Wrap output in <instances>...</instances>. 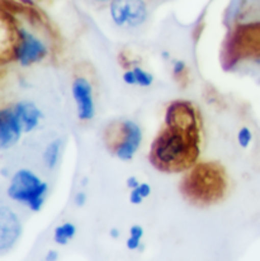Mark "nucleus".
<instances>
[{
  "label": "nucleus",
  "mask_w": 260,
  "mask_h": 261,
  "mask_svg": "<svg viewBox=\"0 0 260 261\" xmlns=\"http://www.w3.org/2000/svg\"><path fill=\"white\" fill-rule=\"evenodd\" d=\"M95 3H99V4H106V3H111L112 0H93Z\"/></svg>",
  "instance_id": "393cba45"
},
{
  "label": "nucleus",
  "mask_w": 260,
  "mask_h": 261,
  "mask_svg": "<svg viewBox=\"0 0 260 261\" xmlns=\"http://www.w3.org/2000/svg\"><path fill=\"white\" fill-rule=\"evenodd\" d=\"M61 140H55L46 146L43 151V163L48 169H54L60 160V151H61Z\"/></svg>",
  "instance_id": "ddd939ff"
},
{
  "label": "nucleus",
  "mask_w": 260,
  "mask_h": 261,
  "mask_svg": "<svg viewBox=\"0 0 260 261\" xmlns=\"http://www.w3.org/2000/svg\"><path fill=\"white\" fill-rule=\"evenodd\" d=\"M47 55V47L35 35L24 28H18V43L14 49V59L22 66H30L41 61Z\"/></svg>",
  "instance_id": "423d86ee"
},
{
  "label": "nucleus",
  "mask_w": 260,
  "mask_h": 261,
  "mask_svg": "<svg viewBox=\"0 0 260 261\" xmlns=\"http://www.w3.org/2000/svg\"><path fill=\"white\" fill-rule=\"evenodd\" d=\"M109 12L113 23L122 28H136L147 18V5L144 0H112Z\"/></svg>",
  "instance_id": "39448f33"
},
{
  "label": "nucleus",
  "mask_w": 260,
  "mask_h": 261,
  "mask_svg": "<svg viewBox=\"0 0 260 261\" xmlns=\"http://www.w3.org/2000/svg\"><path fill=\"white\" fill-rule=\"evenodd\" d=\"M134 71L135 75H136L137 85H139V87L149 88L150 85H152V83H154V76H152V74L140 69V67H134Z\"/></svg>",
  "instance_id": "2eb2a0df"
},
{
  "label": "nucleus",
  "mask_w": 260,
  "mask_h": 261,
  "mask_svg": "<svg viewBox=\"0 0 260 261\" xmlns=\"http://www.w3.org/2000/svg\"><path fill=\"white\" fill-rule=\"evenodd\" d=\"M76 234V226L71 222H65L55 228L54 231V241L60 246H65L70 242V240L74 239Z\"/></svg>",
  "instance_id": "f8f14e48"
},
{
  "label": "nucleus",
  "mask_w": 260,
  "mask_h": 261,
  "mask_svg": "<svg viewBox=\"0 0 260 261\" xmlns=\"http://www.w3.org/2000/svg\"><path fill=\"white\" fill-rule=\"evenodd\" d=\"M144 202V197L139 193V190L135 188V189H131V193H129V203L135 205H139Z\"/></svg>",
  "instance_id": "f3484780"
},
{
  "label": "nucleus",
  "mask_w": 260,
  "mask_h": 261,
  "mask_svg": "<svg viewBox=\"0 0 260 261\" xmlns=\"http://www.w3.org/2000/svg\"><path fill=\"white\" fill-rule=\"evenodd\" d=\"M109 234H111L113 239H118V237H119V229L114 227V228H112L111 231H109Z\"/></svg>",
  "instance_id": "b1692460"
},
{
  "label": "nucleus",
  "mask_w": 260,
  "mask_h": 261,
  "mask_svg": "<svg viewBox=\"0 0 260 261\" xmlns=\"http://www.w3.org/2000/svg\"><path fill=\"white\" fill-rule=\"evenodd\" d=\"M144 237V228L139 224H135L129 228V237L126 241V246L128 250H137L141 246V240Z\"/></svg>",
  "instance_id": "4468645a"
},
{
  "label": "nucleus",
  "mask_w": 260,
  "mask_h": 261,
  "mask_svg": "<svg viewBox=\"0 0 260 261\" xmlns=\"http://www.w3.org/2000/svg\"><path fill=\"white\" fill-rule=\"evenodd\" d=\"M57 259H59V254H57V251H55V250L48 251L45 256L46 261H56Z\"/></svg>",
  "instance_id": "5701e85b"
},
{
  "label": "nucleus",
  "mask_w": 260,
  "mask_h": 261,
  "mask_svg": "<svg viewBox=\"0 0 260 261\" xmlns=\"http://www.w3.org/2000/svg\"><path fill=\"white\" fill-rule=\"evenodd\" d=\"M165 126L188 132L199 130L198 117L192 103L184 100L173 101L166 109Z\"/></svg>",
  "instance_id": "0eeeda50"
},
{
  "label": "nucleus",
  "mask_w": 260,
  "mask_h": 261,
  "mask_svg": "<svg viewBox=\"0 0 260 261\" xmlns=\"http://www.w3.org/2000/svg\"><path fill=\"white\" fill-rule=\"evenodd\" d=\"M198 156L199 130L188 132L165 126L150 148V163L165 173H179L191 169Z\"/></svg>",
  "instance_id": "f257e3e1"
},
{
  "label": "nucleus",
  "mask_w": 260,
  "mask_h": 261,
  "mask_svg": "<svg viewBox=\"0 0 260 261\" xmlns=\"http://www.w3.org/2000/svg\"><path fill=\"white\" fill-rule=\"evenodd\" d=\"M113 135L107 133V138H112L108 147L122 161H129L139 151L142 141V130L137 123L132 121L121 122L116 126L109 127Z\"/></svg>",
  "instance_id": "20e7f679"
},
{
  "label": "nucleus",
  "mask_w": 260,
  "mask_h": 261,
  "mask_svg": "<svg viewBox=\"0 0 260 261\" xmlns=\"http://www.w3.org/2000/svg\"><path fill=\"white\" fill-rule=\"evenodd\" d=\"M48 192L47 182L42 181L30 170H18L13 175L8 188V195L15 202L27 204L33 212H38L43 207Z\"/></svg>",
  "instance_id": "7ed1b4c3"
},
{
  "label": "nucleus",
  "mask_w": 260,
  "mask_h": 261,
  "mask_svg": "<svg viewBox=\"0 0 260 261\" xmlns=\"http://www.w3.org/2000/svg\"><path fill=\"white\" fill-rule=\"evenodd\" d=\"M74 203L77 207H84L85 203H87V195H85V193H77L74 198Z\"/></svg>",
  "instance_id": "412c9836"
},
{
  "label": "nucleus",
  "mask_w": 260,
  "mask_h": 261,
  "mask_svg": "<svg viewBox=\"0 0 260 261\" xmlns=\"http://www.w3.org/2000/svg\"><path fill=\"white\" fill-rule=\"evenodd\" d=\"M256 64L260 65V60H256Z\"/></svg>",
  "instance_id": "a878e982"
},
{
  "label": "nucleus",
  "mask_w": 260,
  "mask_h": 261,
  "mask_svg": "<svg viewBox=\"0 0 260 261\" xmlns=\"http://www.w3.org/2000/svg\"><path fill=\"white\" fill-rule=\"evenodd\" d=\"M22 233V226L17 216L7 207L0 210V249L12 247Z\"/></svg>",
  "instance_id": "9d476101"
},
{
  "label": "nucleus",
  "mask_w": 260,
  "mask_h": 261,
  "mask_svg": "<svg viewBox=\"0 0 260 261\" xmlns=\"http://www.w3.org/2000/svg\"><path fill=\"white\" fill-rule=\"evenodd\" d=\"M253 141V132H251L250 128L248 127H243L240 128L238 133V142L239 145L241 146L243 148H248L249 145Z\"/></svg>",
  "instance_id": "dca6fc26"
},
{
  "label": "nucleus",
  "mask_w": 260,
  "mask_h": 261,
  "mask_svg": "<svg viewBox=\"0 0 260 261\" xmlns=\"http://www.w3.org/2000/svg\"><path fill=\"white\" fill-rule=\"evenodd\" d=\"M123 82L126 83L127 85H137V80H136V75H135L134 69L128 70L123 74Z\"/></svg>",
  "instance_id": "6ab92c4d"
},
{
  "label": "nucleus",
  "mask_w": 260,
  "mask_h": 261,
  "mask_svg": "<svg viewBox=\"0 0 260 261\" xmlns=\"http://www.w3.org/2000/svg\"><path fill=\"white\" fill-rule=\"evenodd\" d=\"M23 133L22 124L18 121L13 108L0 111V148L7 150L19 141Z\"/></svg>",
  "instance_id": "1a4fd4ad"
},
{
  "label": "nucleus",
  "mask_w": 260,
  "mask_h": 261,
  "mask_svg": "<svg viewBox=\"0 0 260 261\" xmlns=\"http://www.w3.org/2000/svg\"><path fill=\"white\" fill-rule=\"evenodd\" d=\"M72 96L76 103L77 118L80 121L88 122L94 118L95 106L93 98V87L89 80L84 76H77L72 82Z\"/></svg>",
  "instance_id": "6e6552de"
},
{
  "label": "nucleus",
  "mask_w": 260,
  "mask_h": 261,
  "mask_svg": "<svg viewBox=\"0 0 260 261\" xmlns=\"http://www.w3.org/2000/svg\"><path fill=\"white\" fill-rule=\"evenodd\" d=\"M13 109H14L18 121L22 124L23 132H31L35 129L42 118V112L37 108L35 103H31V101H20L15 104Z\"/></svg>",
  "instance_id": "9b49d317"
},
{
  "label": "nucleus",
  "mask_w": 260,
  "mask_h": 261,
  "mask_svg": "<svg viewBox=\"0 0 260 261\" xmlns=\"http://www.w3.org/2000/svg\"><path fill=\"white\" fill-rule=\"evenodd\" d=\"M227 180L225 170L213 163L197 164L181 180V192L199 205H210L222 199L226 193Z\"/></svg>",
  "instance_id": "f03ea898"
},
{
  "label": "nucleus",
  "mask_w": 260,
  "mask_h": 261,
  "mask_svg": "<svg viewBox=\"0 0 260 261\" xmlns=\"http://www.w3.org/2000/svg\"><path fill=\"white\" fill-rule=\"evenodd\" d=\"M184 71H186V64H184L183 61H180V60H179V61L174 62V65H173L174 76L175 77L181 76V75L184 74Z\"/></svg>",
  "instance_id": "a211bd4d"
},
{
  "label": "nucleus",
  "mask_w": 260,
  "mask_h": 261,
  "mask_svg": "<svg viewBox=\"0 0 260 261\" xmlns=\"http://www.w3.org/2000/svg\"><path fill=\"white\" fill-rule=\"evenodd\" d=\"M126 185L128 187V189H135V188L139 187L140 181L136 176H129L128 179L126 180Z\"/></svg>",
  "instance_id": "4be33fe9"
},
{
  "label": "nucleus",
  "mask_w": 260,
  "mask_h": 261,
  "mask_svg": "<svg viewBox=\"0 0 260 261\" xmlns=\"http://www.w3.org/2000/svg\"><path fill=\"white\" fill-rule=\"evenodd\" d=\"M136 189L139 190L140 194L144 197V199H146V198L151 194V187H150V184H147V182H140V185Z\"/></svg>",
  "instance_id": "aec40b11"
}]
</instances>
